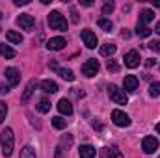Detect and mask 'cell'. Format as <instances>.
I'll use <instances>...</instances> for the list:
<instances>
[{
    "label": "cell",
    "instance_id": "obj_36",
    "mask_svg": "<svg viewBox=\"0 0 160 158\" xmlns=\"http://www.w3.org/2000/svg\"><path fill=\"white\" fill-rule=\"evenodd\" d=\"M54 158H63V156H62V147H58V149H56V155H54Z\"/></svg>",
    "mask_w": 160,
    "mask_h": 158
},
{
    "label": "cell",
    "instance_id": "obj_22",
    "mask_svg": "<svg viewBox=\"0 0 160 158\" xmlns=\"http://www.w3.org/2000/svg\"><path fill=\"white\" fill-rule=\"evenodd\" d=\"M36 86H38L36 80H30V82H28V86H26V89H24V93H22V101H24V102L30 99V95L34 93V87H36Z\"/></svg>",
    "mask_w": 160,
    "mask_h": 158
},
{
    "label": "cell",
    "instance_id": "obj_25",
    "mask_svg": "<svg viewBox=\"0 0 160 158\" xmlns=\"http://www.w3.org/2000/svg\"><path fill=\"white\" fill-rule=\"evenodd\" d=\"M58 75L63 80H67V82H73V80H75V73H73L71 69H58Z\"/></svg>",
    "mask_w": 160,
    "mask_h": 158
},
{
    "label": "cell",
    "instance_id": "obj_32",
    "mask_svg": "<svg viewBox=\"0 0 160 158\" xmlns=\"http://www.w3.org/2000/svg\"><path fill=\"white\" fill-rule=\"evenodd\" d=\"M149 48H151L153 52L160 54V41H151V43H149Z\"/></svg>",
    "mask_w": 160,
    "mask_h": 158
},
{
    "label": "cell",
    "instance_id": "obj_27",
    "mask_svg": "<svg viewBox=\"0 0 160 158\" xmlns=\"http://www.w3.org/2000/svg\"><path fill=\"white\" fill-rule=\"evenodd\" d=\"M38 110H39L41 114H47V112H50V102H48L47 99H41L39 102H38Z\"/></svg>",
    "mask_w": 160,
    "mask_h": 158
},
{
    "label": "cell",
    "instance_id": "obj_16",
    "mask_svg": "<svg viewBox=\"0 0 160 158\" xmlns=\"http://www.w3.org/2000/svg\"><path fill=\"white\" fill-rule=\"evenodd\" d=\"M41 89H43L45 93H56V91H58V84H56L54 80H43V82H41Z\"/></svg>",
    "mask_w": 160,
    "mask_h": 158
},
{
    "label": "cell",
    "instance_id": "obj_11",
    "mask_svg": "<svg viewBox=\"0 0 160 158\" xmlns=\"http://www.w3.org/2000/svg\"><path fill=\"white\" fill-rule=\"evenodd\" d=\"M138 78L134 77V75H127L125 80H123V87H125V91H128V93H134L136 89H138Z\"/></svg>",
    "mask_w": 160,
    "mask_h": 158
},
{
    "label": "cell",
    "instance_id": "obj_6",
    "mask_svg": "<svg viewBox=\"0 0 160 158\" xmlns=\"http://www.w3.org/2000/svg\"><path fill=\"white\" fill-rule=\"evenodd\" d=\"M99 69H101V65H99V62L97 60H93V58H89L84 65H82V73L86 75V77H95L97 73H99Z\"/></svg>",
    "mask_w": 160,
    "mask_h": 158
},
{
    "label": "cell",
    "instance_id": "obj_29",
    "mask_svg": "<svg viewBox=\"0 0 160 158\" xmlns=\"http://www.w3.org/2000/svg\"><path fill=\"white\" fill-rule=\"evenodd\" d=\"M6 116H8V104H6L4 101H0V125L4 123Z\"/></svg>",
    "mask_w": 160,
    "mask_h": 158
},
{
    "label": "cell",
    "instance_id": "obj_30",
    "mask_svg": "<svg viewBox=\"0 0 160 158\" xmlns=\"http://www.w3.org/2000/svg\"><path fill=\"white\" fill-rule=\"evenodd\" d=\"M114 9H116V4H114V2H106V4L102 6V15H110Z\"/></svg>",
    "mask_w": 160,
    "mask_h": 158
},
{
    "label": "cell",
    "instance_id": "obj_18",
    "mask_svg": "<svg viewBox=\"0 0 160 158\" xmlns=\"http://www.w3.org/2000/svg\"><path fill=\"white\" fill-rule=\"evenodd\" d=\"M97 24H99V28H102L104 32H112V28H114V22H112L110 19H106V17H101V19L97 21Z\"/></svg>",
    "mask_w": 160,
    "mask_h": 158
},
{
    "label": "cell",
    "instance_id": "obj_7",
    "mask_svg": "<svg viewBox=\"0 0 160 158\" xmlns=\"http://www.w3.org/2000/svg\"><path fill=\"white\" fill-rule=\"evenodd\" d=\"M17 24H19L22 30H34V26H36V19H34L30 13H22V15L17 17Z\"/></svg>",
    "mask_w": 160,
    "mask_h": 158
},
{
    "label": "cell",
    "instance_id": "obj_39",
    "mask_svg": "<svg viewBox=\"0 0 160 158\" xmlns=\"http://www.w3.org/2000/svg\"><path fill=\"white\" fill-rule=\"evenodd\" d=\"M93 128H97V130H101L102 126H101V123H93Z\"/></svg>",
    "mask_w": 160,
    "mask_h": 158
},
{
    "label": "cell",
    "instance_id": "obj_41",
    "mask_svg": "<svg viewBox=\"0 0 160 158\" xmlns=\"http://www.w3.org/2000/svg\"><path fill=\"white\" fill-rule=\"evenodd\" d=\"M157 132H158V134H160V123H158V125H157Z\"/></svg>",
    "mask_w": 160,
    "mask_h": 158
},
{
    "label": "cell",
    "instance_id": "obj_34",
    "mask_svg": "<svg viewBox=\"0 0 160 158\" xmlns=\"http://www.w3.org/2000/svg\"><path fill=\"white\" fill-rule=\"evenodd\" d=\"M30 4V0H15V6H26Z\"/></svg>",
    "mask_w": 160,
    "mask_h": 158
},
{
    "label": "cell",
    "instance_id": "obj_26",
    "mask_svg": "<svg viewBox=\"0 0 160 158\" xmlns=\"http://www.w3.org/2000/svg\"><path fill=\"white\" fill-rule=\"evenodd\" d=\"M52 126L58 128V130H63V128L67 126V121L63 117H60V116H56V117H52Z\"/></svg>",
    "mask_w": 160,
    "mask_h": 158
},
{
    "label": "cell",
    "instance_id": "obj_13",
    "mask_svg": "<svg viewBox=\"0 0 160 158\" xmlns=\"http://www.w3.org/2000/svg\"><path fill=\"white\" fill-rule=\"evenodd\" d=\"M78 155H80V158H95L97 149H95V147H91V145H80Z\"/></svg>",
    "mask_w": 160,
    "mask_h": 158
},
{
    "label": "cell",
    "instance_id": "obj_15",
    "mask_svg": "<svg viewBox=\"0 0 160 158\" xmlns=\"http://www.w3.org/2000/svg\"><path fill=\"white\" fill-rule=\"evenodd\" d=\"M155 19V11L153 9H142V13H140V22L138 24H145L147 26V22H151Z\"/></svg>",
    "mask_w": 160,
    "mask_h": 158
},
{
    "label": "cell",
    "instance_id": "obj_35",
    "mask_svg": "<svg viewBox=\"0 0 160 158\" xmlns=\"http://www.w3.org/2000/svg\"><path fill=\"white\" fill-rule=\"evenodd\" d=\"M71 15H73V22H78V15H77L75 7H71Z\"/></svg>",
    "mask_w": 160,
    "mask_h": 158
},
{
    "label": "cell",
    "instance_id": "obj_17",
    "mask_svg": "<svg viewBox=\"0 0 160 158\" xmlns=\"http://www.w3.org/2000/svg\"><path fill=\"white\" fill-rule=\"evenodd\" d=\"M6 39L9 41V43L21 45V43H22V36H21L19 32H15V30H9V32H6Z\"/></svg>",
    "mask_w": 160,
    "mask_h": 158
},
{
    "label": "cell",
    "instance_id": "obj_19",
    "mask_svg": "<svg viewBox=\"0 0 160 158\" xmlns=\"http://www.w3.org/2000/svg\"><path fill=\"white\" fill-rule=\"evenodd\" d=\"M116 50H118V47L114 43H106L101 47V56H112V54H116Z\"/></svg>",
    "mask_w": 160,
    "mask_h": 158
},
{
    "label": "cell",
    "instance_id": "obj_24",
    "mask_svg": "<svg viewBox=\"0 0 160 158\" xmlns=\"http://www.w3.org/2000/svg\"><path fill=\"white\" fill-rule=\"evenodd\" d=\"M21 158H38L34 147H32V145H24V147L21 149Z\"/></svg>",
    "mask_w": 160,
    "mask_h": 158
},
{
    "label": "cell",
    "instance_id": "obj_14",
    "mask_svg": "<svg viewBox=\"0 0 160 158\" xmlns=\"http://www.w3.org/2000/svg\"><path fill=\"white\" fill-rule=\"evenodd\" d=\"M58 110H60V114H63V116H71V114H73V104H71L67 99H60Z\"/></svg>",
    "mask_w": 160,
    "mask_h": 158
},
{
    "label": "cell",
    "instance_id": "obj_31",
    "mask_svg": "<svg viewBox=\"0 0 160 158\" xmlns=\"http://www.w3.org/2000/svg\"><path fill=\"white\" fill-rule=\"evenodd\" d=\"M106 69H108L110 73H118V71H119V63H116L114 60H108V63H106Z\"/></svg>",
    "mask_w": 160,
    "mask_h": 158
},
{
    "label": "cell",
    "instance_id": "obj_20",
    "mask_svg": "<svg viewBox=\"0 0 160 158\" xmlns=\"http://www.w3.org/2000/svg\"><path fill=\"white\" fill-rule=\"evenodd\" d=\"M15 54H17V52H15L9 45H4V43L0 45V56H4V58H15Z\"/></svg>",
    "mask_w": 160,
    "mask_h": 158
},
{
    "label": "cell",
    "instance_id": "obj_40",
    "mask_svg": "<svg viewBox=\"0 0 160 158\" xmlns=\"http://www.w3.org/2000/svg\"><path fill=\"white\" fill-rule=\"evenodd\" d=\"M155 30H157V32L160 34V22H157V26H155Z\"/></svg>",
    "mask_w": 160,
    "mask_h": 158
},
{
    "label": "cell",
    "instance_id": "obj_3",
    "mask_svg": "<svg viewBox=\"0 0 160 158\" xmlns=\"http://www.w3.org/2000/svg\"><path fill=\"white\" fill-rule=\"evenodd\" d=\"M108 97H110V101H114L116 104H127V102H128L125 89H119V87L114 86V84L108 86Z\"/></svg>",
    "mask_w": 160,
    "mask_h": 158
},
{
    "label": "cell",
    "instance_id": "obj_37",
    "mask_svg": "<svg viewBox=\"0 0 160 158\" xmlns=\"http://www.w3.org/2000/svg\"><path fill=\"white\" fill-rule=\"evenodd\" d=\"M155 63H157V60H147V62H145V65H147V67H153Z\"/></svg>",
    "mask_w": 160,
    "mask_h": 158
},
{
    "label": "cell",
    "instance_id": "obj_28",
    "mask_svg": "<svg viewBox=\"0 0 160 158\" xmlns=\"http://www.w3.org/2000/svg\"><path fill=\"white\" fill-rule=\"evenodd\" d=\"M149 95L151 97H160V82H153L149 86Z\"/></svg>",
    "mask_w": 160,
    "mask_h": 158
},
{
    "label": "cell",
    "instance_id": "obj_1",
    "mask_svg": "<svg viewBox=\"0 0 160 158\" xmlns=\"http://www.w3.org/2000/svg\"><path fill=\"white\" fill-rule=\"evenodd\" d=\"M0 143H2V155L4 156H11L13 155V147H15V136H13V128L6 126L0 134Z\"/></svg>",
    "mask_w": 160,
    "mask_h": 158
},
{
    "label": "cell",
    "instance_id": "obj_43",
    "mask_svg": "<svg viewBox=\"0 0 160 158\" xmlns=\"http://www.w3.org/2000/svg\"><path fill=\"white\" fill-rule=\"evenodd\" d=\"M158 158H160V156H158Z\"/></svg>",
    "mask_w": 160,
    "mask_h": 158
},
{
    "label": "cell",
    "instance_id": "obj_42",
    "mask_svg": "<svg viewBox=\"0 0 160 158\" xmlns=\"http://www.w3.org/2000/svg\"><path fill=\"white\" fill-rule=\"evenodd\" d=\"M0 19H2V11H0Z\"/></svg>",
    "mask_w": 160,
    "mask_h": 158
},
{
    "label": "cell",
    "instance_id": "obj_38",
    "mask_svg": "<svg viewBox=\"0 0 160 158\" xmlns=\"http://www.w3.org/2000/svg\"><path fill=\"white\" fill-rule=\"evenodd\" d=\"M80 4H82V6H91L93 2H89V0H84V2H80Z\"/></svg>",
    "mask_w": 160,
    "mask_h": 158
},
{
    "label": "cell",
    "instance_id": "obj_8",
    "mask_svg": "<svg viewBox=\"0 0 160 158\" xmlns=\"http://www.w3.org/2000/svg\"><path fill=\"white\" fill-rule=\"evenodd\" d=\"M123 60H125V65H127L128 69H134V67L140 65V52H138V50H128Z\"/></svg>",
    "mask_w": 160,
    "mask_h": 158
},
{
    "label": "cell",
    "instance_id": "obj_12",
    "mask_svg": "<svg viewBox=\"0 0 160 158\" xmlns=\"http://www.w3.org/2000/svg\"><path fill=\"white\" fill-rule=\"evenodd\" d=\"M65 45H67V43H65L63 37H50V39L47 41V48H48V50H62Z\"/></svg>",
    "mask_w": 160,
    "mask_h": 158
},
{
    "label": "cell",
    "instance_id": "obj_9",
    "mask_svg": "<svg viewBox=\"0 0 160 158\" xmlns=\"http://www.w3.org/2000/svg\"><path fill=\"white\" fill-rule=\"evenodd\" d=\"M80 36H82V41H84V45H86L88 48H95V47H97V43H99V41H97L95 32H91V30H88V28H86V30H82V34H80Z\"/></svg>",
    "mask_w": 160,
    "mask_h": 158
},
{
    "label": "cell",
    "instance_id": "obj_2",
    "mask_svg": "<svg viewBox=\"0 0 160 158\" xmlns=\"http://www.w3.org/2000/svg\"><path fill=\"white\" fill-rule=\"evenodd\" d=\"M48 26L52 30H56V32H65L67 26H69V22H67V19L60 11H50L48 13Z\"/></svg>",
    "mask_w": 160,
    "mask_h": 158
},
{
    "label": "cell",
    "instance_id": "obj_4",
    "mask_svg": "<svg viewBox=\"0 0 160 158\" xmlns=\"http://www.w3.org/2000/svg\"><path fill=\"white\" fill-rule=\"evenodd\" d=\"M142 149H143L145 155H153V153L158 149V140H157L155 136H145V138L142 140Z\"/></svg>",
    "mask_w": 160,
    "mask_h": 158
},
{
    "label": "cell",
    "instance_id": "obj_23",
    "mask_svg": "<svg viewBox=\"0 0 160 158\" xmlns=\"http://www.w3.org/2000/svg\"><path fill=\"white\" fill-rule=\"evenodd\" d=\"M104 156H106V158H123V153H121L116 145H112V147H108V149H106Z\"/></svg>",
    "mask_w": 160,
    "mask_h": 158
},
{
    "label": "cell",
    "instance_id": "obj_21",
    "mask_svg": "<svg viewBox=\"0 0 160 158\" xmlns=\"http://www.w3.org/2000/svg\"><path fill=\"white\" fill-rule=\"evenodd\" d=\"M151 28L149 26H145V24H138L136 26V36H140V37H149L151 36Z\"/></svg>",
    "mask_w": 160,
    "mask_h": 158
},
{
    "label": "cell",
    "instance_id": "obj_10",
    "mask_svg": "<svg viewBox=\"0 0 160 158\" xmlns=\"http://www.w3.org/2000/svg\"><path fill=\"white\" fill-rule=\"evenodd\" d=\"M4 75H6V80H8L9 86H17V84L21 82V73H19V69H15V67H8Z\"/></svg>",
    "mask_w": 160,
    "mask_h": 158
},
{
    "label": "cell",
    "instance_id": "obj_33",
    "mask_svg": "<svg viewBox=\"0 0 160 158\" xmlns=\"http://www.w3.org/2000/svg\"><path fill=\"white\" fill-rule=\"evenodd\" d=\"M9 91V84H0V95H6Z\"/></svg>",
    "mask_w": 160,
    "mask_h": 158
},
{
    "label": "cell",
    "instance_id": "obj_5",
    "mask_svg": "<svg viewBox=\"0 0 160 158\" xmlns=\"http://www.w3.org/2000/svg\"><path fill=\"white\" fill-rule=\"evenodd\" d=\"M112 123H114L116 126L125 128V126H130V117H128L125 112H121V110H114V112H112Z\"/></svg>",
    "mask_w": 160,
    "mask_h": 158
}]
</instances>
